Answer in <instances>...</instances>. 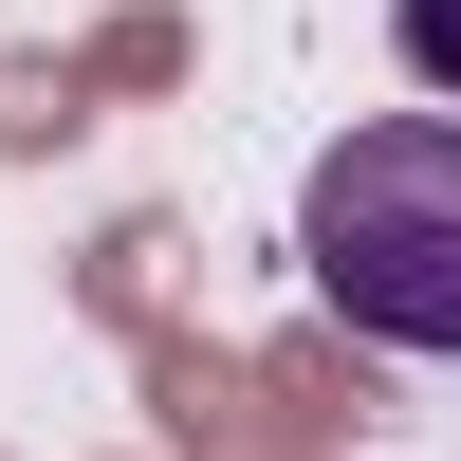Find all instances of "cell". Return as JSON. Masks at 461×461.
Wrapping results in <instances>:
<instances>
[{
    "label": "cell",
    "instance_id": "cell-1",
    "mask_svg": "<svg viewBox=\"0 0 461 461\" xmlns=\"http://www.w3.org/2000/svg\"><path fill=\"white\" fill-rule=\"evenodd\" d=\"M295 258L351 332L388 351H461V111H388V130L314 148L295 185Z\"/></svg>",
    "mask_w": 461,
    "mask_h": 461
},
{
    "label": "cell",
    "instance_id": "cell-2",
    "mask_svg": "<svg viewBox=\"0 0 461 461\" xmlns=\"http://www.w3.org/2000/svg\"><path fill=\"white\" fill-rule=\"evenodd\" d=\"M74 130H93V74L74 56H0V148L37 167V148H74Z\"/></svg>",
    "mask_w": 461,
    "mask_h": 461
},
{
    "label": "cell",
    "instance_id": "cell-3",
    "mask_svg": "<svg viewBox=\"0 0 461 461\" xmlns=\"http://www.w3.org/2000/svg\"><path fill=\"white\" fill-rule=\"evenodd\" d=\"M388 37H406V74H425V93H461V0H388Z\"/></svg>",
    "mask_w": 461,
    "mask_h": 461
}]
</instances>
